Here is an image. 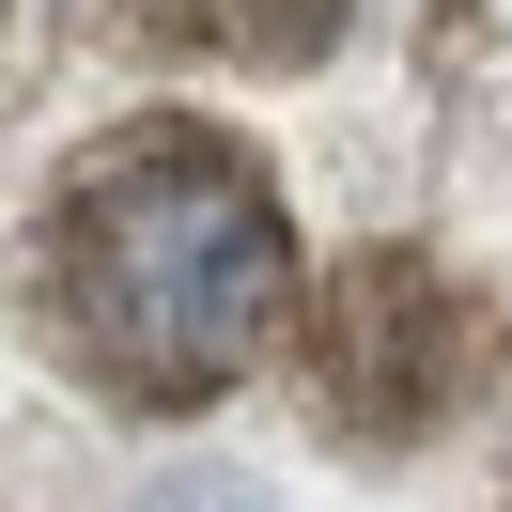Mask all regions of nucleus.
<instances>
[{
  "label": "nucleus",
  "mask_w": 512,
  "mask_h": 512,
  "mask_svg": "<svg viewBox=\"0 0 512 512\" xmlns=\"http://www.w3.org/2000/svg\"><path fill=\"white\" fill-rule=\"evenodd\" d=\"M32 326L125 419H202L218 388H249L295 326V218L264 156L202 109H140L63 156L32 218Z\"/></svg>",
  "instance_id": "f257e3e1"
},
{
  "label": "nucleus",
  "mask_w": 512,
  "mask_h": 512,
  "mask_svg": "<svg viewBox=\"0 0 512 512\" xmlns=\"http://www.w3.org/2000/svg\"><path fill=\"white\" fill-rule=\"evenodd\" d=\"M295 373H311V419L342 450H419V435H450V419L481 404L497 311H481L450 264H419V249H357L342 280L311 295V326H295Z\"/></svg>",
  "instance_id": "f03ea898"
},
{
  "label": "nucleus",
  "mask_w": 512,
  "mask_h": 512,
  "mask_svg": "<svg viewBox=\"0 0 512 512\" xmlns=\"http://www.w3.org/2000/svg\"><path fill=\"white\" fill-rule=\"evenodd\" d=\"M125 512H280V497H264L249 466H171V481H140Z\"/></svg>",
  "instance_id": "7ed1b4c3"
}]
</instances>
